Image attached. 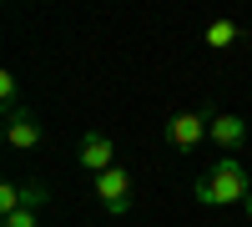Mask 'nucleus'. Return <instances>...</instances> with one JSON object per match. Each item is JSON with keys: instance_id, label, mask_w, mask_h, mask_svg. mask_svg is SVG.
Returning <instances> with one entry per match:
<instances>
[{"instance_id": "1", "label": "nucleus", "mask_w": 252, "mask_h": 227, "mask_svg": "<svg viewBox=\"0 0 252 227\" xmlns=\"http://www.w3.org/2000/svg\"><path fill=\"white\" fill-rule=\"evenodd\" d=\"M192 197L202 202V207H232V202H252V177H247L242 162L222 157V162H212V167L192 182Z\"/></svg>"}, {"instance_id": "8", "label": "nucleus", "mask_w": 252, "mask_h": 227, "mask_svg": "<svg viewBox=\"0 0 252 227\" xmlns=\"http://www.w3.org/2000/svg\"><path fill=\"white\" fill-rule=\"evenodd\" d=\"M46 207V182H20V212H40Z\"/></svg>"}, {"instance_id": "11", "label": "nucleus", "mask_w": 252, "mask_h": 227, "mask_svg": "<svg viewBox=\"0 0 252 227\" xmlns=\"http://www.w3.org/2000/svg\"><path fill=\"white\" fill-rule=\"evenodd\" d=\"M0 227H40L35 212H10V217H0Z\"/></svg>"}, {"instance_id": "6", "label": "nucleus", "mask_w": 252, "mask_h": 227, "mask_svg": "<svg viewBox=\"0 0 252 227\" xmlns=\"http://www.w3.org/2000/svg\"><path fill=\"white\" fill-rule=\"evenodd\" d=\"M212 141L222 147V157H232L242 141H247V121L237 116V111H222V116H212Z\"/></svg>"}, {"instance_id": "5", "label": "nucleus", "mask_w": 252, "mask_h": 227, "mask_svg": "<svg viewBox=\"0 0 252 227\" xmlns=\"http://www.w3.org/2000/svg\"><path fill=\"white\" fill-rule=\"evenodd\" d=\"M5 141H10L15 152H31V147H40V141H46V127L35 121L31 106H20V111L5 116Z\"/></svg>"}, {"instance_id": "9", "label": "nucleus", "mask_w": 252, "mask_h": 227, "mask_svg": "<svg viewBox=\"0 0 252 227\" xmlns=\"http://www.w3.org/2000/svg\"><path fill=\"white\" fill-rule=\"evenodd\" d=\"M15 101H20V81H15V71H0V106H5V116L20 111Z\"/></svg>"}, {"instance_id": "4", "label": "nucleus", "mask_w": 252, "mask_h": 227, "mask_svg": "<svg viewBox=\"0 0 252 227\" xmlns=\"http://www.w3.org/2000/svg\"><path fill=\"white\" fill-rule=\"evenodd\" d=\"M76 162H81V167H86L91 177L111 172V167H116V147H111V136H106V131H86V136H81Z\"/></svg>"}, {"instance_id": "3", "label": "nucleus", "mask_w": 252, "mask_h": 227, "mask_svg": "<svg viewBox=\"0 0 252 227\" xmlns=\"http://www.w3.org/2000/svg\"><path fill=\"white\" fill-rule=\"evenodd\" d=\"M96 197H101V207H106L111 217L131 212V172H126V167L101 172V177H96Z\"/></svg>"}, {"instance_id": "10", "label": "nucleus", "mask_w": 252, "mask_h": 227, "mask_svg": "<svg viewBox=\"0 0 252 227\" xmlns=\"http://www.w3.org/2000/svg\"><path fill=\"white\" fill-rule=\"evenodd\" d=\"M20 212V182H0V217Z\"/></svg>"}, {"instance_id": "2", "label": "nucleus", "mask_w": 252, "mask_h": 227, "mask_svg": "<svg viewBox=\"0 0 252 227\" xmlns=\"http://www.w3.org/2000/svg\"><path fill=\"white\" fill-rule=\"evenodd\" d=\"M161 136H166V147L192 157L202 141H212V111H177V116H166Z\"/></svg>"}, {"instance_id": "7", "label": "nucleus", "mask_w": 252, "mask_h": 227, "mask_svg": "<svg viewBox=\"0 0 252 227\" xmlns=\"http://www.w3.org/2000/svg\"><path fill=\"white\" fill-rule=\"evenodd\" d=\"M202 40H207V46H212V51H227V46H237V40H242V26H237V20H212V26H207L202 31Z\"/></svg>"}]
</instances>
